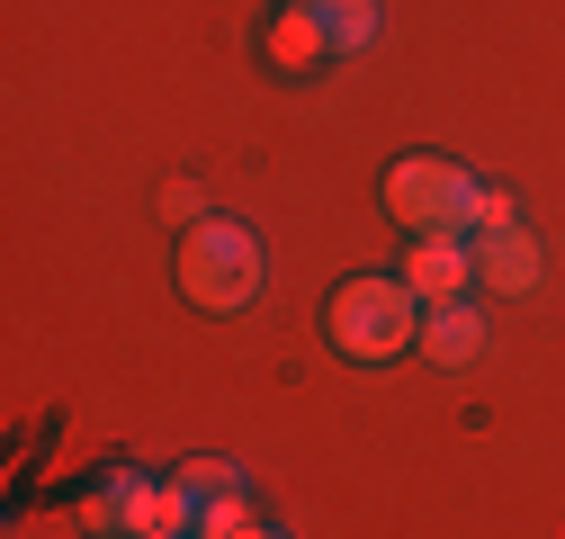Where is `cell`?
<instances>
[{
  "label": "cell",
  "instance_id": "7",
  "mask_svg": "<svg viewBox=\"0 0 565 539\" xmlns=\"http://www.w3.org/2000/svg\"><path fill=\"white\" fill-rule=\"evenodd\" d=\"M476 351H484V306H476V297L422 306V360H440V369H467Z\"/></svg>",
  "mask_w": 565,
  "mask_h": 539
},
{
  "label": "cell",
  "instance_id": "3",
  "mask_svg": "<svg viewBox=\"0 0 565 539\" xmlns=\"http://www.w3.org/2000/svg\"><path fill=\"white\" fill-rule=\"evenodd\" d=\"M476 189H484V180H467V171L440 162V154H404V162L386 171V208H395L404 234H467Z\"/></svg>",
  "mask_w": 565,
  "mask_h": 539
},
{
  "label": "cell",
  "instance_id": "13",
  "mask_svg": "<svg viewBox=\"0 0 565 539\" xmlns=\"http://www.w3.org/2000/svg\"><path fill=\"white\" fill-rule=\"evenodd\" d=\"M269 539H288V530H269Z\"/></svg>",
  "mask_w": 565,
  "mask_h": 539
},
{
  "label": "cell",
  "instance_id": "4",
  "mask_svg": "<svg viewBox=\"0 0 565 539\" xmlns=\"http://www.w3.org/2000/svg\"><path fill=\"white\" fill-rule=\"evenodd\" d=\"M404 288H413L422 306L476 297V243H467V234H413V252H404Z\"/></svg>",
  "mask_w": 565,
  "mask_h": 539
},
{
  "label": "cell",
  "instance_id": "2",
  "mask_svg": "<svg viewBox=\"0 0 565 539\" xmlns=\"http://www.w3.org/2000/svg\"><path fill=\"white\" fill-rule=\"evenodd\" d=\"M260 279H269V261H260V234H252V225L206 216V225L180 234V297H189L198 315H234V306H252Z\"/></svg>",
  "mask_w": 565,
  "mask_h": 539
},
{
  "label": "cell",
  "instance_id": "1",
  "mask_svg": "<svg viewBox=\"0 0 565 539\" xmlns=\"http://www.w3.org/2000/svg\"><path fill=\"white\" fill-rule=\"evenodd\" d=\"M323 332L350 369H386L395 351L422 342V297L404 279H341L332 306H323Z\"/></svg>",
  "mask_w": 565,
  "mask_h": 539
},
{
  "label": "cell",
  "instance_id": "8",
  "mask_svg": "<svg viewBox=\"0 0 565 539\" xmlns=\"http://www.w3.org/2000/svg\"><path fill=\"white\" fill-rule=\"evenodd\" d=\"M135 504H145V477H135V467L126 477H99V495L82 504V530L90 539H135Z\"/></svg>",
  "mask_w": 565,
  "mask_h": 539
},
{
  "label": "cell",
  "instance_id": "11",
  "mask_svg": "<svg viewBox=\"0 0 565 539\" xmlns=\"http://www.w3.org/2000/svg\"><path fill=\"white\" fill-rule=\"evenodd\" d=\"M198 539H269V521L252 512V495H225V504H198Z\"/></svg>",
  "mask_w": 565,
  "mask_h": 539
},
{
  "label": "cell",
  "instance_id": "9",
  "mask_svg": "<svg viewBox=\"0 0 565 539\" xmlns=\"http://www.w3.org/2000/svg\"><path fill=\"white\" fill-rule=\"evenodd\" d=\"M306 10L323 19L332 54H369L377 45V0H306Z\"/></svg>",
  "mask_w": 565,
  "mask_h": 539
},
{
  "label": "cell",
  "instance_id": "5",
  "mask_svg": "<svg viewBox=\"0 0 565 539\" xmlns=\"http://www.w3.org/2000/svg\"><path fill=\"white\" fill-rule=\"evenodd\" d=\"M260 54H269V73H278V82H315L323 63H332V36H323V19L306 10V0H288V10L269 19Z\"/></svg>",
  "mask_w": 565,
  "mask_h": 539
},
{
  "label": "cell",
  "instance_id": "6",
  "mask_svg": "<svg viewBox=\"0 0 565 539\" xmlns=\"http://www.w3.org/2000/svg\"><path fill=\"white\" fill-rule=\"evenodd\" d=\"M476 288H484V297H530V288H539V243H530L521 225L476 234Z\"/></svg>",
  "mask_w": 565,
  "mask_h": 539
},
{
  "label": "cell",
  "instance_id": "12",
  "mask_svg": "<svg viewBox=\"0 0 565 539\" xmlns=\"http://www.w3.org/2000/svg\"><path fill=\"white\" fill-rule=\"evenodd\" d=\"M162 216H171L180 234H189V225H206V189H198V180H171V189H162Z\"/></svg>",
  "mask_w": 565,
  "mask_h": 539
},
{
  "label": "cell",
  "instance_id": "10",
  "mask_svg": "<svg viewBox=\"0 0 565 539\" xmlns=\"http://www.w3.org/2000/svg\"><path fill=\"white\" fill-rule=\"evenodd\" d=\"M171 477L189 486V504H225V495H243V467H234V458H180Z\"/></svg>",
  "mask_w": 565,
  "mask_h": 539
}]
</instances>
